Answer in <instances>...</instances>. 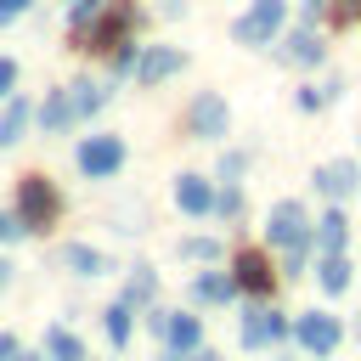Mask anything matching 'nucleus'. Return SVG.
<instances>
[{"label":"nucleus","instance_id":"nucleus-3","mask_svg":"<svg viewBox=\"0 0 361 361\" xmlns=\"http://www.w3.org/2000/svg\"><path fill=\"white\" fill-rule=\"evenodd\" d=\"M265 243H276V248H310V214H305V203H276L271 220H265Z\"/></svg>","mask_w":361,"mask_h":361},{"label":"nucleus","instance_id":"nucleus-16","mask_svg":"<svg viewBox=\"0 0 361 361\" xmlns=\"http://www.w3.org/2000/svg\"><path fill=\"white\" fill-rule=\"evenodd\" d=\"M164 344H169V350H197V344H203V327H197V316H180V310H169V322H164Z\"/></svg>","mask_w":361,"mask_h":361},{"label":"nucleus","instance_id":"nucleus-24","mask_svg":"<svg viewBox=\"0 0 361 361\" xmlns=\"http://www.w3.org/2000/svg\"><path fill=\"white\" fill-rule=\"evenodd\" d=\"M23 130H28V102H11V107L0 113V147H6V141H17Z\"/></svg>","mask_w":361,"mask_h":361},{"label":"nucleus","instance_id":"nucleus-22","mask_svg":"<svg viewBox=\"0 0 361 361\" xmlns=\"http://www.w3.org/2000/svg\"><path fill=\"white\" fill-rule=\"evenodd\" d=\"M45 350H51L56 361H85V344H79L68 327H51V333H45Z\"/></svg>","mask_w":361,"mask_h":361},{"label":"nucleus","instance_id":"nucleus-19","mask_svg":"<svg viewBox=\"0 0 361 361\" xmlns=\"http://www.w3.org/2000/svg\"><path fill=\"white\" fill-rule=\"evenodd\" d=\"M68 118H73V96H68V90H51V96H45V107H39V124L56 135Z\"/></svg>","mask_w":361,"mask_h":361},{"label":"nucleus","instance_id":"nucleus-8","mask_svg":"<svg viewBox=\"0 0 361 361\" xmlns=\"http://www.w3.org/2000/svg\"><path fill=\"white\" fill-rule=\"evenodd\" d=\"M186 124H192V135H197V141H220V135H226V124H231V113H226V102H220L214 90H203V96L186 107Z\"/></svg>","mask_w":361,"mask_h":361},{"label":"nucleus","instance_id":"nucleus-31","mask_svg":"<svg viewBox=\"0 0 361 361\" xmlns=\"http://www.w3.org/2000/svg\"><path fill=\"white\" fill-rule=\"evenodd\" d=\"M23 237V220L17 214H0V243H17Z\"/></svg>","mask_w":361,"mask_h":361},{"label":"nucleus","instance_id":"nucleus-35","mask_svg":"<svg viewBox=\"0 0 361 361\" xmlns=\"http://www.w3.org/2000/svg\"><path fill=\"white\" fill-rule=\"evenodd\" d=\"M327 6H333V0H305V17L316 23V11H327Z\"/></svg>","mask_w":361,"mask_h":361},{"label":"nucleus","instance_id":"nucleus-7","mask_svg":"<svg viewBox=\"0 0 361 361\" xmlns=\"http://www.w3.org/2000/svg\"><path fill=\"white\" fill-rule=\"evenodd\" d=\"M310 180H316V192H322V197L344 203V197H355V192H361V164H355V158H333V164H322Z\"/></svg>","mask_w":361,"mask_h":361},{"label":"nucleus","instance_id":"nucleus-39","mask_svg":"<svg viewBox=\"0 0 361 361\" xmlns=\"http://www.w3.org/2000/svg\"><path fill=\"white\" fill-rule=\"evenodd\" d=\"M11 361H39V355H11Z\"/></svg>","mask_w":361,"mask_h":361},{"label":"nucleus","instance_id":"nucleus-33","mask_svg":"<svg viewBox=\"0 0 361 361\" xmlns=\"http://www.w3.org/2000/svg\"><path fill=\"white\" fill-rule=\"evenodd\" d=\"M28 11V0H0V23H11V17H23Z\"/></svg>","mask_w":361,"mask_h":361},{"label":"nucleus","instance_id":"nucleus-13","mask_svg":"<svg viewBox=\"0 0 361 361\" xmlns=\"http://www.w3.org/2000/svg\"><path fill=\"white\" fill-rule=\"evenodd\" d=\"M130 23H135V6H130V0H118V6L102 17V28H96V45H90V51H113V45H124Z\"/></svg>","mask_w":361,"mask_h":361},{"label":"nucleus","instance_id":"nucleus-38","mask_svg":"<svg viewBox=\"0 0 361 361\" xmlns=\"http://www.w3.org/2000/svg\"><path fill=\"white\" fill-rule=\"evenodd\" d=\"M6 271H11V265H6V259H0V288H6Z\"/></svg>","mask_w":361,"mask_h":361},{"label":"nucleus","instance_id":"nucleus-28","mask_svg":"<svg viewBox=\"0 0 361 361\" xmlns=\"http://www.w3.org/2000/svg\"><path fill=\"white\" fill-rule=\"evenodd\" d=\"M96 11H102V0H73V11H68V23H73V28H85V23H90Z\"/></svg>","mask_w":361,"mask_h":361},{"label":"nucleus","instance_id":"nucleus-11","mask_svg":"<svg viewBox=\"0 0 361 361\" xmlns=\"http://www.w3.org/2000/svg\"><path fill=\"white\" fill-rule=\"evenodd\" d=\"M180 68H186V56H180L175 45H152V51H141V62H135L141 85H158V79H169V73H180Z\"/></svg>","mask_w":361,"mask_h":361},{"label":"nucleus","instance_id":"nucleus-36","mask_svg":"<svg viewBox=\"0 0 361 361\" xmlns=\"http://www.w3.org/2000/svg\"><path fill=\"white\" fill-rule=\"evenodd\" d=\"M186 361H220L214 350H186Z\"/></svg>","mask_w":361,"mask_h":361},{"label":"nucleus","instance_id":"nucleus-4","mask_svg":"<svg viewBox=\"0 0 361 361\" xmlns=\"http://www.w3.org/2000/svg\"><path fill=\"white\" fill-rule=\"evenodd\" d=\"M293 338H299V350H310V355H333L338 338H344V327H338V316H327V310H305V316L293 322Z\"/></svg>","mask_w":361,"mask_h":361},{"label":"nucleus","instance_id":"nucleus-5","mask_svg":"<svg viewBox=\"0 0 361 361\" xmlns=\"http://www.w3.org/2000/svg\"><path fill=\"white\" fill-rule=\"evenodd\" d=\"M118 164H124V141H118V135H90V141H79V169H85L90 180L118 175Z\"/></svg>","mask_w":361,"mask_h":361},{"label":"nucleus","instance_id":"nucleus-29","mask_svg":"<svg viewBox=\"0 0 361 361\" xmlns=\"http://www.w3.org/2000/svg\"><path fill=\"white\" fill-rule=\"evenodd\" d=\"M333 17H338V28H355V23H361V0H338Z\"/></svg>","mask_w":361,"mask_h":361},{"label":"nucleus","instance_id":"nucleus-34","mask_svg":"<svg viewBox=\"0 0 361 361\" xmlns=\"http://www.w3.org/2000/svg\"><path fill=\"white\" fill-rule=\"evenodd\" d=\"M11 355H17V338H11V333H0V361H11Z\"/></svg>","mask_w":361,"mask_h":361},{"label":"nucleus","instance_id":"nucleus-15","mask_svg":"<svg viewBox=\"0 0 361 361\" xmlns=\"http://www.w3.org/2000/svg\"><path fill=\"white\" fill-rule=\"evenodd\" d=\"M192 299H197V305H226V299H237V276H226V271H203V276L192 282Z\"/></svg>","mask_w":361,"mask_h":361},{"label":"nucleus","instance_id":"nucleus-27","mask_svg":"<svg viewBox=\"0 0 361 361\" xmlns=\"http://www.w3.org/2000/svg\"><path fill=\"white\" fill-rule=\"evenodd\" d=\"M214 214H220V220H237V214H243V192H237V186H226V192L214 197Z\"/></svg>","mask_w":361,"mask_h":361},{"label":"nucleus","instance_id":"nucleus-1","mask_svg":"<svg viewBox=\"0 0 361 361\" xmlns=\"http://www.w3.org/2000/svg\"><path fill=\"white\" fill-rule=\"evenodd\" d=\"M282 23H288V6H282V0H254V6L231 23V34H237V45H271V39L282 34Z\"/></svg>","mask_w":361,"mask_h":361},{"label":"nucleus","instance_id":"nucleus-23","mask_svg":"<svg viewBox=\"0 0 361 361\" xmlns=\"http://www.w3.org/2000/svg\"><path fill=\"white\" fill-rule=\"evenodd\" d=\"M338 90H344L338 79H327V85H305V90H299V107H305V113H316V107L338 102Z\"/></svg>","mask_w":361,"mask_h":361},{"label":"nucleus","instance_id":"nucleus-32","mask_svg":"<svg viewBox=\"0 0 361 361\" xmlns=\"http://www.w3.org/2000/svg\"><path fill=\"white\" fill-rule=\"evenodd\" d=\"M11 85H17V62H11V56H0V96H6Z\"/></svg>","mask_w":361,"mask_h":361},{"label":"nucleus","instance_id":"nucleus-18","mask_svg":"<svg viewBox=\"0 0 361 361\" xmlns=\"http://www.w3.org/2000/svg\"><path fill=\"white\" fill-rule=\"evenodd\" d=\"M62 265H68L73 276H102V271H107V259H102L96 248H85V243H68V248H62Z\"/></svg>","mask_w":361,"mask_h":361},{"label":"nucleus","instance_id":"nucleus-17","mask_svg":"<svg viewBox=\"0 0 361 361\" xmlns=\"http://www.w3.org/2000/svg\"><path fill=\"white\" fill-rule=\"evenodd\" d=\"M316 282H322V293H344L350 288V259L344 254H322L316 259Z\"/></svg>","mask_w":361,"mask_h":361},{"label":"nucleus","instance_id":"nucleus-6","mask_svg":"<svg viewBox=\"0 0 361 361\" xmlns=\"http://www.w3.org/2000/svg\"><path fill=\"white\" fill-rule=\"evenodd\" d=\"M231 276H237V288L254 293V299H265V293L276 288V271H271V254H265V248H243V254L231 259Z\"/></svg>","mask_w":361,"mask_h":361},{"label":"nucleus","instance_id":"nucleus-26","mask_svg":"<svg viewBox=\"0 0 361 361\" xmlns=\"http://www.w3.org/2000/svg\"><path fill=\"white\" fill-rule=\"evenodd\" d=\"M180 254H186V259H220V243H214V237H186Z\"/></svg>","mask_w":361,"mask_h":361},{"label":"nucleus","instance_id":"nucleus-21","mask_svg":"<svg viewBox=\"0 0 361 361\" xmlns=\"http://www.w3.org/2000/svg\"><path fill=\"white\" fill-rule=\"evenodd\" d=\"M102 327H107V338H113V344H130V299L107 305V310H102Z\"/></svg>","mask_w":361,"mask_h":361},{"label":"nucleus","instance_id":"nucleus-10","mask_svg":"<svg viewBox=\"0 0 361 361\" xmlns=\"http://www.w3.org/2000/svg\"><path fill=\"white\" fill-rule=\"evenodd\" d=\"M276 56H282L288 68H316V62L327 56V45H322V34H316V28H293V34L276 45Z\"/></svg>","mask_w":361,"mask_h":361},{"label":"nucleus","instance_id":"nucleus-9","mask_svg":"<svg viewBox=\"0 0 361 361\" xmlns=\"http://www.w3.org/2000/svg\"><path fill=\"white\" fill-rule=\"evenodd\" d=\"M276 338H288V316L271 310V305H254V310L243 316V344H248V350H265V344H276Z\"/></svg>","mask_w":361,"mask_h":361},{"label":"nucleus","instance_id":"nucleus-20","mask_svg":"<svg viewBox=\"0 0 361 361\" xmlns=\"http://www.w3.org/2000/svg\"><path fill=\"white\" fill-rule=\"evenodd\" d=\"M152 293H158L152 265H135V271H130V282H124V299H130V305H152Z\"/></svg>","mask_w":361,"mask_h":361},{"label":"nucleus","instance_id":"nucleus-14","mask_svg":"<svg viewBox=\"0 0 361 361\" xmlns=\"http://www.w3.org/2000/svg\"><path fill=\"white\" fill-rule=\"evenodd\" d=\"M175 203H180L186 214H209V209H214V192H209L203 175H180V180H175Z\"/></svg>","mask_w":361,"mask_h":361},{"label":"nucleus","instance_id":"nucleus-30","mask_svg":"<svg viewBox=\"0 0 361 361\" xmlns=\"http://www.w3.org/2000/svg\"><path fill=\"white\" fill-rule=\"evenodd\" d=\"M243 169H248V158H243V152H226V158H220V175H226V180H237Z\"/></svg>","mask_w":361,"mask_h":361},{"label":"nucleus","instance_id":"nucleus-2","mask_svg":"<svg viewBox=\"0 0 361 361\" xmlns=\"http://www.w3.org/2000/svg\"><path fill=\"white\" fill-rule=\"evenodd\" d=\"M17 220H23V231H45L56 220V192H51L45 175H28L17 186Z\"/></svg>","mask_w":361,"mask_h":361},{"label":"nucleus","instance_id":"nucleus-25","mask_svg":"<svg viewBox=\"0 0 361 361\" xmlns=\"http://www.w3.org/2000/svg\"><path fill=\"white\" fill-rule=\"evenodd\" d=\"M102 102H107V90H102V85H90V79H79V85H73V113H96Z\"/></svg>","mask_w":361,"mask_h":361},{"label":"nucleus","instance_id":"nucleus-37","mask_svg":"<svg viewBox=\"0 0 361 361\" xmlns=\"http://www.w3.org/2000/svg\"><path fill=\"white\" fill-rule=\"evenodd\" d=\"M164 361H186V350H169V355H164Z\"/></svg>","mask_w":361,"mask_h":361},{"label":"nucleus","instance_id":"nucleus-12","mask_svg":"<svg viewBox=\"0 0 361 361\" xmlns=\"http://www.w3.org/2000/svg\"><path fill=\"white\" fill-rule=\"evenodd\" d=\"M310 243H316V254H344V243H350V220H344V209H327V214L310 226Z\"/></svg>","mask_w":361,"mask_h":361}]
</instances>
